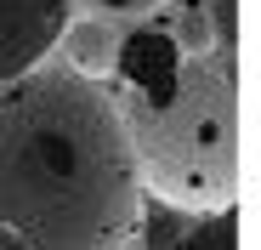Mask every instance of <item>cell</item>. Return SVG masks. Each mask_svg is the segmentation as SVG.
Returning a JSON list of instances; mask_svg holds the SVG:
<instances>
[{
	"mask_svg": "<svg viewBox=\"0 0 261 250\" xmlns=\"http://www.w3.org/2000/svg\"><path fill=\"white\" fill-rule=\"evenodd\" d=\"M170 250H239V216H233V205H227V211H199V222L188 233H176Z\"/></svg>",
	"mask_w": 261,
	"mask_h": 250,
	"instance_id": "5b68a950",
	"label": "cell"
},
{
	"mask_svg": "<svg viewBox=\"0 0 261 250\" xmlns=\"http://www.w3.org/2000/svg\"><path fill=\"white\" fill-rule=\"evenodd\" d=\"M165 6V0H74V12H91V17H114V23H142Z\"/></svg>",
	"mask_w": 261,
	"mask_h": 250,
	"instance_id": "8992f818",
	"label": "cell"
},
{
	"mask_svg": "<svg viewBox=\"0 0 261 250\" xmlns=\"http://www.w3.org/2000/svg\"><path fill=\"white\" fill-rule=\"evenodd\" d=\"M108 91L142 199L182 216L239 205V52H176L159 29H137Z\"/></svg>",
	"mask_w": 261,
	"mask_h": 250,
	"instance_id": "7a4b0ae2",
	"label": "cell"
},
{
	"mask_svg": "<svg viewBox=\"0 0 261 250\" xmlns=\"http://www.w3.org/2000/svg\"><path fill=\"white\" fill-rule=\"evenodd\" d=\"M119 52H125V29L114 17H91V12H74L68 29L57 34V63H68L74 74L97 80V86H108V80L119 74Z\"/></svg>",
	"mask_w": 261,
	"mask_h": 250,
	"instance_id": "277c9868",
	"label": "cell"
},
{
	"mask_svg": "<svg viewBox=\"0 0 261 250\" xmlns=\"http://www.w3.org/2000/svg\"><path fill=\"white\" fill-rule=\"evenodd\" d=\"M137 222L114 91L57 57L0 80V250H119Z\"/></svg>",
	"mask_w": 261,
	"mask_h": 250,
	"instance_id": "6da1fadb",
	"label": "cell"
},
{
	"mask_svg": "<svg viewBox=\"0 0 261 250\" xmlns=\"http://www.w3.org/2000/svg\"><path fill=\"white\" fill-rule=\"evenodd\" d=\"M119 250H148V244H142V239H130V244H119Z\"/></svg>",
	"mask_w": 261,
	"mask_h": 250,
	"instance_id": "ba28073f",
	"label": "cell"
},
{
	"mask_svg": "<svg viewBox=\"0 0 261 250\" xmlns=\"http://www.w3.org/2000/svg\"><path fill=\"white\" fill-rule=\"evenodd\" d=\"M74 0H0V80H17L57 52Z\"/></svg>",
	"mask_w": 261,
	"mask_h": 250,
	"instance_id": "3957f363",
	"label": "cell"
},
{
	"mask_svg": "<svg viewBox=\"0 0 261 250\" xmlns=\"http://www.w3.org/2000/svg\"><path fill=\"white\" fill-rule=\"evenodd\" d=\"M204 12H210V34H216V46L239 52V0H204Z\"/></svg>",
	"mask_w": 261,
	"mask_h": 250,
	"instance_id": "52a82bcc",
	"label": "cell"
}]
</instances>
